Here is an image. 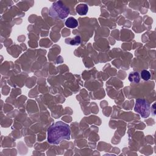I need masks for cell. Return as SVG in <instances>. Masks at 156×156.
Instances as JSON below:
<instances>
[{
  "mask_svg": "<svg viewBox=\"0 0 156 156\" xmlns=\"http://www.w3.org/2000/svg\"><path fill=\"white\" fill-rule=\"evenodd\" d=\"M128 79L130 82L137 83L140 81V76L137 71H133L129 74Z\"/></svg>",
  "mask_w": 156,
  "mask_h": 156,
  "instance_id": "5b68a950",
  "label": "cell"
},
{
  "mask_svg": "<svg viewBox=\"0 0 156 156\" xmlns=\"http://www.w3.org/2000/svg\"><path fill=\"white\" fill-rule=\"evenodd\" d=\"M65 26L67 27L74 29L76 28L78 26L77 21L73 17H69L65 23Z\"/></svg>",
  "mask_w": 156,
  "mask_h": 156,
  "instance_id": "8992f818",
  "label": "cell"
},
{
  "mask_svg": "<svg viewBox=\"0 0 156 156\" xmlns=\"http://www.w3.org/2000/svg\"><path fill=\"white\" fill-rule=\"evenodd\" d=\"M69 126L62 121L52 124L48 129V141L50 144H58L63 140H70Z\"/></svg>",
  "mask_w": 156,
  "mask_h": 156,
  "instance_id": "6da1fadb",
  "label": "cell"
},
{
  "mask_svg": "<svg viewBox=\"0 0 156 156\" xmlns=\"http://www.w3.org/2000/svg\"><path fill=\"white\" fill-rule=\"evenodd\" d=\"M134 110L142 118H147L151 113V104L144 99H137L135 101Z\"/></svg>",
  "mask_w": 156,
  "mask_h": 156,
  "instance_id": "3957f363",
  "label": "cell"
},
{
  "mask_svg": "<svg viewBox=\"0 0 156 156\" xmlns=\"http://www.w3.org/2000/svg\"><path fill=\"white\" fill-rule=\"evenodd\" d=\"M81 40L79 36H76L74 38H72L69 41V44L71 45H78L80 43Z\"/></svg>",
  "mask_w": 156,
  "mask_h": 156,
  "instance_id": "ba28073f",
  "label": "cell"
},
{
  "mask_svg": "<svg viewBox=\"0 0 156 156\" xmlns=\"http://www.w3.org/2000/svg\"><path fill=\"white\" fill-rule=\"evenodd\" d=\"M69 13V9L60 1H56L53 3L49 10L50 16L54 18H59L61 20L66 18Z\"/></svg>",
  "mask_w": 156,
  "mask_h": 156,
  "instance_id": "7a4b0ae2",
  "label": "cell"
},
{
  "mask_svg": "<svg viewBox=\"0 0 156 156\" xmlns=\"http://www.w3.org/2000/svg\"><path fill=\"white\" fill-rule=\"evenodd\" d=\"M88 10V5L86 4H80L76 7V12L80 15H85Z\"/></svg>",
  "mask_w": 156,
  "mask_h": 156,
  "instance_id": "277c9868",
  "label": "cell"
},
{
  "mask_svg": "<svg viewBox=\"0 0 156 156\" xmlns=\"http://www.w3.org/2000/svg\"><path fill=\"white\" fill-rule=\"evenodd\" d=\"M141 77L144 80H148L151 78V74L147 70L144 69L141 72Z\"/></svg>",
  "mask_w": 156,
  "mask_h": 156,
  "instance_id": "52a82bcc",
  "label": "cell"
}]
</instances>
